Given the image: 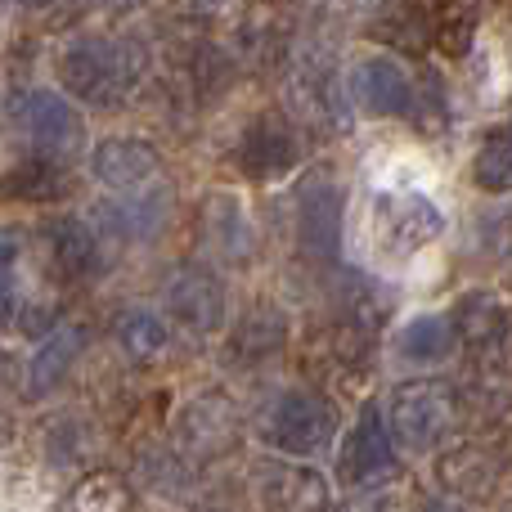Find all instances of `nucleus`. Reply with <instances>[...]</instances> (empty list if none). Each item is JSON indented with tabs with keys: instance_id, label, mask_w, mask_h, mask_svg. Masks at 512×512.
Listing matches in <instances>:
<instances>
[{
	"instance_id": "1",
	"label": "nucleus",
	"mask_w": 512,
	"mask_h": 512,
	"mask_svg": "<svg viewBox=\"0 0 512 512\" xmlns=\"http://www.w3.org/2000/svg\"><path fill=\"white\" fill-rule=\"evenodd\" d=\"M144 77V50L126 36H81L63 50L59 81L90 108H117L135 95Z\"/></svg>"
},
{
	"instance_id": "2",
	"label": "nucleus",
	"mask_w": 512,
	"mask_h": 512,
	"mask_svg": "<svg viewBox=\"0 0 512 512\" xmlns=\"http://www.w3.org/2000/svg\"><path fill=\"white\" fill-rule=\"evenodd\" d=\"M445 230L441 207L418 189H382L369 203V234L382 261H409Z\"/></svg>"
},
{
	"instance_id": "3",
	"label": "nucleus",
	"mask_w": 512,
	"mask_h": 512,
	"mask_svg": "<svg viewBox=\"0 0 512 512\" xmlns=\"http://www.w3.org/2000/svg\"><path fill=\"white\" fill-rule=\"evenodd\" d=\"M459 423V396H454L450 382H436V378H423V382H405L396 387L391 396V432L405 450L414 454H427L450 436V427Z\"/></svg>"
},
{
	"instance_id": "4",
	"label": "nucleus",
	"mask_w": 512,
	"mask_h": 512,
	"mask_svg": "<svg viewBox=\"0 0 512 512\" xmlns=\"http://www.w3.org/2000/svg\"><path fill=\"white\" fill-rule=\"evenodd\" d=\"M9 117H14V126L32 140L36 158L68 162L72 153H77L81 117H77V108L63 95H54V90H23V95H14L9 99Z\"/></svg>"
},
{
	"instance_id": "5",
	"label": "nucleus",
	"mask_w": 512,
	"mask_h": 512,
	"mask_svg": "<svg viewBox=\"0 0 512 512\" xmlns=\"http://www.w3.org/2000/svg\"><path fill=\"white\" fill-rule=\"evenodd\" d=\"M333 427H337V414L324 396H315V391H292V396H283L279 405H274L265 436L288 454H319L333 441Z\"/></svg>"
},
{
	"instance_id": "6",
	"label": "nucleus",
	"mask_w": 512,
	"mask_h": 512,
	"mask_svg": "<svg viewBox=\"0 0 512 512\" xmlns=\"http://www.w3.org/2000/svg\"><path fill=\"white\" fill-rule=\"evenodd\" d=\"M288 99H292V108H297L301 122H310V126H328V131H346V126H351L342 81H337L333 63H328L324 54L301 59V68L292 72Z\"/></svg>"
},
{
	"instance_id": "7",
	"label": "nucleus",
	"mask_w": 512,
	"mask_h": 512,
	"mask_svg": "<svg viewBox=\"0 0 512 512\" xmlns=\"http://www.w3.org/2000/svg\"><path fill=\"white\" fill-rule=\"evenodd\" d=\"M256 495H261L265 512H328V504H333L324 472L301 468V463L256 468Z\"/></svg>"
},
{
	"instance_id": "8",
	"label": "nucleus",
	"mask_w": 512,
	"mask_h": 512,
	"mask_svg": "<svg viewBox=\"0 0 512 512\" xmlns=\"http://www.w3.org/2000/svg\"><path fill=\"white\" fill-rule=\"evenodd\" d=\"M167 306L189 333H216L225 324V288L203 265L176 270V279L167 283Z\"/></svg>"
},
{
	"instance_id": "9",
	"label": "nucleus",
	"mask_w": 512,
	"mask_h": 512,
	"mask_svg": "<svg viewBox=\"0 0 512 512\" xmlns=\"http://www.w3.org/2000/svg\"><path fill=\"white\" fill-rule=\"evenodd\" d=\"M346 90H351V95L360 99L369 113H378V117H405L409 95H414V77H409V72L400 68L391 54H369V59H360L351 68V77H346Z\"/></svg>"
},
{
	"instance_id": "10",
	"label": "nucleus",
	"mask_w": 512,
	"mask_h": 512,
	"mask_svg": "<svg viewBox=\"0 0 512 512\" xmlns=\"http://www.w3.org/2000/svg\"><path fill=\"white\" fill-rule=\"evenodd\" d=\"M239 167L252 180H279L283 171H292L297 167V135H292V126L283 117L261 113L239 140Z\"/></svg>"
},
{
	"instance_id": "11",
	"label": "nucleus",
	"mask_w": 512,
	"mask_h": 512,
	"mask_svg": "<svg viewBox=\"0 0 512 512\" xmlns=\"http://www.w3.org/2000/svg\"><path fill=\"white\" fill-rule=\"evenodd\" d=\"M391 472H396V454H391L387 423H382L378 405H364L360 423L342 445V477L355 486H369V481L391 477Z\"/></svg>"
},
{
	"instance_id": "12",
	"label": "nucleus",
	"mask_w": 512,
	"mask_h": 512,
	"mask_svg": "<svg viewBox=\"0 0 512 512\" xmlns=\"http://www.w3.org/2000/svg\"><path fill=\"white\" fill-rule=\"evenodd\" d=\"M297 234H301V248L310 256H333L337 243H342V189L328 176H315L301 189Z\"/></svg>"
},
{
	"instance_id": "13",
	"label": "nucleus",
	"mask_w": 512,
	"mask_h": 512,
	"mask_svg": "<svg viewBox=\"0 0 512 512\" xmlns=\"http://www.w3.org/2000/svg\"><path fill=\"white\" fill-rule=\"evenodd\" d=\"M90 171L104 180L108 189H131L149 185L153 171H158V149L144 140H131V135H113V140H99L95 153H90Z\"/></svg>"
},
{
	"instance_id": "14",
	"label": "nucleus",
	"mask_w": 512,
	"mask_h": 512,
	"mask_svg": "<svg viewBox=\"0 0 512 512\" xmlns=\"http://www.w3.org/2000/svg\"><path fill=\"white\" fill-rule=\"evenodd\" d=\"M176 436H180V450L194 454V459H212V454H225L239 436L234 427V409L216 396H203L176 418Z\"/></svg>"
},
{
	"instance_id": "15",
	"label": "nucleus",
	"mask_w": 512,
	"mask_h": 512,
	"mask_svg": "<svg viewBox=\"0 0 512 512\" xmlns=\"http://www.w3.org/2000/svg\"><path fill=\"white\" fill-rule=\"evenodd\" d=\"M171 212V194L167 189H149V194H126L122 203H99V225L117 239H153L167 225Z\"/></svg>"
},
{
	"instance_id": "16",
	"label": "nucleus",
	"mask_w": 512,
	"mask_h": 512,
	"mask_svg": "<svg viewBox=\"0 0 512 512\" xmlns=\"http://www.w3.org/2000/svg\"><path fill=\"white\" fill-rule=\"evenodd\" d=\"M45 243H50L59 274H68V279H90L99 270V234L95 225L77 221V216H59L45 225Z\"/></svg>"
},
{
	"instance_id": "17",
	"label": "nucleus",
	"mask_w": 512,
	"mask_h": 512,
	"mask_svg": "<svg viewBox=\"0 0 512 512\" xmlns=\"http://www.w3.org/2000/svg\"><path fill=\"white\" fill-rule=\"evenodd\" d=\"M81 342H86V333H81V328H72V324L50 328V337L41 342V351L32 355V369H27V391H32V396H45V391L59 387V382L68 378V369L77 364Z\"/></svg>"
},
{
	"instance_id": "18",
	"label": "nucleus",
	"mask_w": 512,
	"mask_h": 512,
	"mask_svg": "<svg viewBox=\"0 0 512 512\" xmlns=\"http://www.w3.org/2000/svg\"><path fill=\"white\" fill-rule=\"evenodd\" d=\"M126 508H131V486H126V477H117L108 468L86 472L63 499V512H126Z\"/></svg>"
},
{
	"instance_id": "19",
	"label": "nucleus",
	"mask_w": 512,
	"mask_h": 512,
	"mask_svg": "<svg viewBox=\"0 0 512 512\" xmlns=\"http://www.w3.org/2000/svg\"><path fill=\"white\" fill-rule=\"evenodd\" d=\"M283 337H288V324H283V315L274 306H252L248 315L239 319V328H234L230 346L243 355V360H265V355H274L283 346Z\"/></svg>"
},
{
	"instance_id": "20",
	"label": "nucleus",
	"mask_w": 512,
	"mask_h": 512,
	"mask_svg": "<svg viewBox=\"0 0 512 512\" xmlns=\"http://www.w3.org/2000/svg\"><path fill=\"white\" fill-rule=\"evenodd\" d=\"M63 189H68L63 162H50V158H32V162L14 167L5 180H0V198H27V203H45V198H59Z\"/></svg>"
},
{
	"instance_id": "21",
	"label": "nucleus",
	"mask_w": 512,
	"mask_h": 512,
	"mask_svg": "<svg viewBox=\"0 0 512 512\" xmlns=\"http://www.w3.org/2000/svg\"><path fill=\"white\" fill-rule=\"evenodd\" d=\"M117 346H122L126 360L149 364L167 351V324L158 315H149V310H126L117 319Z\"/></svg>"
},
{
	"instance_id": "22",
	"label": "nucleus",
	"mask_w": 512,
	"mask_h": 512,
	"mask_svg": "<svg viewBox=\"0 0 512 512\" xmlns=\"http://www.w3.org/2000/svg\"><path fill=\"white\" fill-rule=\"evenodd\" d=\"M504 306H499L495 297H486V292H472V297L459 301V310H454V333L468 337L472 346H490L504 337Z\"/></svg>"
},
{
	"instance_id": "23",
	"label": "nucleus",
	"mask_w": 512,
	"mask_h": 512,
	"mask_svg": "<svg viewBox=\"0 0 512 512\" xmlns=\"http://www.w3.org/2000/svg\"><path fill=\"white\" fill-rule=\"evenodd\" d=\"M472 176H477V185L486 189V194H508V185H512V135H508V126H499V131H490L486 140H481L477 162H472Z\"/></svg>"
},
{
	"instance_id": "24",
	"label": "nucleus",
	"mask_w": 512,
	"mask_h": 512,
	"mask_svg": "<svg viewBox=\"0 0 512 512\" xmlns=\"http://www.w3.org/2000/svg\"><path fill=\"white\" fill-rule=\"evenodd\" d=\"M207 225H212V243L221 248L225 256L243 261L252 248V234H248V221H243V207L234 203L230 194H216L212 207H207Z\"/></svg>"
},
{
	"instance_id": "25",
	"label": "nucleus",
	"mask_w": 512,
	"mask_h": 512,
	"mask_svg": "<svg viewBox=\"0 0 512 512\" xmlns=\"http://www.w3.org/2000/svg\"><path fill=\"white\" fill-rule=\"evenodd\" d=\"M450 346H454V328L441 315H418L400 333V351L409 360H441V355H450Z\"/></svg>"
},
{
	"instance_id": "26",
	"label": "nucleus",
	"mask_w": 512,
	"mask_h": 512,
	"mask_svg": "<svg viewBox=\"0 0 512 512\" xmlns=\"http://www.w3.org/2000/svg\"><path fill=\"white\" fill-rule=\"evenodd\" d=\"M18 256H23V234L14 225H0V319L14 315L18 301Z\"/></svg>"
},
{
	"instance_id": "27",
	"label": "nucleus",
	"mask_w": 512,
	"mask_h": 512,
	"mask_svg": "<svg viewBox=\"0 0 512 512\" xmlns=\"http://www.w3.org/2000/svg\"><path fill=\"white\" fill-rule=\"evenodd\" d=\"M99 9H117V14H122V9H140L144 0H95Z\"/></svg>"
},
{
	"instance_id": "28",
	"label": "nucleus",
	"mask_w": 512,
	"mask_h": 512,
	"mask_svg": "<svg viewBox=\"0 0 512 512\" xmlns=\"http://www.w3.org/2000/svg\"><path fill=\"white\" fill-rule=\"evenodd\" d=\"M423 512H459V508H454V504H427Z\"/></svg>"
},
{
	"instance_id": "29",
	"label": "nucleus",
	"mask_w": 512,
	"mask_h": 512,
	"mask_svg": "<svg viewBox=\"0 0 512 512\" xmlns=\"http://www.w3.org/2000/svg\"><path fill=\"white\" fill-rule=\"evenodd\" d=\"M0 441H5V414H0Z\"/></svg>"
},
{
	"instance_id": "30",
	"label": "nucleus",
	"mask_w": 512,
	"mask_h": 512,
	"mask_svg": "<svg viewBox=\"0 0 512 512\" xmlns=\"http://www.w3.org/2000/svg\"><path fill=\"white\" fill-rule=\"evenodd\" d=\"M212 5H239V0H212Z\"/></svg>"
},
{
	"instance_id": "31",
	"label": "nucleus",
	"mask_w": 512,
	"mask_h": 512,
	"mask_svg": "<svg viewBox=\"0 0 512 512\" xmlns=\"http://www.w3.org/2000/svg\"><path fill=\"white\" fill-rule=\"evenodd\" d=\"M23 5H45V0H23Z\"/></svg>"
}]
</instances>
